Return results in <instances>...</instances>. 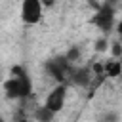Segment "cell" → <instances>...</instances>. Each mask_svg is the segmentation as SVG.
Here are the masks:
<instances>
[{
  "label": "cell",
  "instance_id": "obj_1",
  "mask_svg": "<svg viewBox=\"0 0 122 122\" xmlns=\"http://www.w3.org/2000/svg\"><path fill=\"white\" fill-rule=\"evenodd\" d=\"M44 69L57 84H69V72L72 69V63H69L65 55H57L48 59L44 63Z\"/></svg>",
  "mask_w": 122,
  "mask_h": 122
},
{
  "label": "cell",
  "instance_id": "obj_2",
  "mask_svg": "<svg viewBox=\"0 0 122 122\" xmlns=\"http://www.w3.org/2000/svg\"><path fill=\"white\" fill-rule=\"evenodd\" d=\"M4 92H6V97H10V99H27L32 92V82H30L29 74H25L21 78L10 76L4 82Z\"/></svg>",
  "mask_w": 122,
  "mask_h": 122
},
{
  "label": "cell",
  "instance_id": "obj_3",
  "mask_svg": "<svg viewBox=\"0 0 122 122\" xmlns=\"http://www.w3.org/2000/svg\"><path fill=\"white\" fill-rule=\"evenodd\" d=\"M118 10L107 6V4H101V10H97L93 15H92V25H95L103 34H109L112 30V25H114V15H116Z\"/></svg>",
  "mask_w": 122,
  "mask_h": 122
},
{
  "label": "cell",
  "instance_id": "obj_4",
  "mask_svg": "<svg viewBox=\"0 0 122 122\" xmlns=\"http://www.w3.org/2000/svg\"><path fill=\"white\" fill-rule=\"evenodd\" d=\"M92 80H93V72H92L90 65H84V67H74L72 65V69L69 72V84H72L76 88H90Z\"/></svg>",
  "mask_w": 122,
  "mask_h": 122
},
{
  "label": "cell",
  "instance_id": "obj_5",
  "mask_svg": "<svg viewBox=\"0 0 122 122\" xmlns=\"http://www.w3.org/2000/svg\"><path fill=\"white\" fill-rule=\"evenodd\" d=\"M42 2L40 0H23L21 6V19L27 25H36L42 19Z\"/></svg>",
  "mask_w": 122,
  "mask_h": 122
},
{
  "label": "cell",
  "instance_id": "obj_6",
  "mask_svg": "<svg viewBox=\"0 0 122 122\" xmlns=\"http://www.w3.org/2000/svg\"><path fill=\"white\" fill-rule=\"evenodd\" d=\"M65 99H67V84H57L46 97V107L51 109L55 114L65 107Z\"/></svg>",
  "mask_w": 122,
  "mask_h": 122
},
{
  "label": "cell",
  "instance_id": "obj_7",
  "mask_svg": "<svg viewBox=\"0 0 122 122\" xmlns=\"http://www.w3.org/2000/svg\"><path fill=\"white\" fill-rule=\"evenodd\" d=\"M103 71H105L107 78H120V74H122V63L118 59H109V61L103 63Z\"/></svg>",
  "mask_w": 122,
  "mask_h": 122
},
{
  "label": "cell",
  "instance_id": "obj_8",
  "mask_svg": "<svg viewBox=\"0 0 122 122\" xmlns=\"http://www.w3.org/2000/svg\"><path fill=\"white\" fill-rule=\"evenodd\" d=\"M32 118H34L36 122H53V118H55V112H53L51 109H48L46 105H42V107H38V109L34 111Z\"/></svg>",
  "mask_w": 122,
  "mask_h": 122
},
{
  "label": "cell",
  "instance_id": "obj_9",
  "mask_svg": "<svg viewBox=\"0 0 122 122\" xmlns=\"http://www.w3.org/2000/svg\"><path fill=\"white\" fill-rule=\"evenodd\" d=\"M80 55H82V50H80L78 46H71V48H69V51L65 53L67 61H69V63H72V65H74L78 59H80Z\"/></svg>",
  "mask_w": 122,
  "mask_h": 122
},
{
  "label": "cell",
  "instance_id": "obj_10",
  "mask_svg": "<svg viewBox=\"0 0 122 122\" xmlns=\"http://www.w3.org/2000/svg\"><path fill=\"white\" fill-rule=\"evenodd\" d=\"M99 122H118V112L114 111H107L99 116Z\"/></svg>",
  "mask_w": 122,
  "mask_h": 122
},
{
  "label": "cell",
  "instance_id": "obj_11",
  "mask_svg": "<svg viewBox=\"0 0 122 122\" xmlns=\"http://www.w3.org/2000/svg\"><path fill=\"white\" fill-rule=\"evenodd\" d=\"M111 44H109V40H107V36H101L97 42H95V51H99V53H103V51H107V48H109Z\"/></svg>",
  "mask_w": 122,
  "mask_h": 122
},
{
  "label": "cell",
  "instance_id": "obj_12",
  "mask_svg": "<svg viewBox=\"0 0 122 122\" xmlns=\"http://www.w3.org/2000/svg\"><path fill=\"white\" fill-rule=\"evenodd\" d=\"M111 53H112V59H120L122 57V44L120 42H112L111 44Z\"/></svg>",
  "mask_w": 122,
  "mask_h": 122
},
{
  "label": "cell",
  "instance_id": "obj_13",
  "mask_svg": "<svg viewBox=\"0 0 122 122\" xmlns=\"http://www.w3.org/2000/svg\"><path fill=\"white\" fill-rule=\"evenodd\" d=\"M27 74V71L21 67V65H13L11 69H10V76H15V78H21V76H25Z\"/></svg>",
  "mask_w": 122,
  "mask_h": 122
},
{
  "label": "cell",
  "instance_id": "obj_14",
  "mask_svg": "<svg viewBox=\"0 0 122 122\" xmlns=\"http://www.w3.org/2000/svg\"><path fill=\"white\" fill-rule=\"evenodd\" d=\"M86 4H88V6L93 10V13H95L97 10H101V4H103V2H97V0H86Z\"/></svg>",
  "mask_w": 122,
  "mask_h": 122
},
{
  "label": "cell",
  "instance_id": "obj_15",
  "mask_svg": "<svg viewBox=\"0 0 122 122\" xmlns=\"http://www.w3.org/2000/svg\"><path fill=\"white\" fill-rule=\"evenodd\" d=\"M40 2H42V6H44V8H51V6L55 4V0H40Z\"/></svg>",
  "mask_w": 122,
  "mask_h": 122
},
{
  "label": "cell",
  "instance_id": "obj_16",
  "mask_svg": "<svg viewBox=\"0 0 122 122\" xmlns=\"http://www.w3.org/2000/svg\"><path fill=\"white\" fill-rule=\"evenodd\" d=\"M116 32L122 36V19H120V21H118V25H116Z\"/></svg>",
  "mask_w": 122,
  "mask_h": 122
},
{
  "label": "cell",
  "instance_id": "obj_17",
  "mask_svg": "<svg viewBox=\"0 0 122 122\" xmlns=\"http://www.w3.org/2000/svg\"><path fill=\"white\" fill-rule=\"evenodd\" d=\"M17 122H30V120H27V118H21V120H17Z\"/></svg>",
  "mask_w": 122,
  "mask_h": 122
},
{
  "label": "cell",
  "instance_id": "obj_18",
  "mask_svg": "<svg viewBox=\"0 0 122 122\" xmlns=\"http://www.w3.org/2000/svg\"><path fill=\"white\" fill-rule=\"evenodd\" d=\"M118 10H122V0H120V6H118Z\"/></svg>",
  "mask_w": 122,
  "mask_h": 122
},
{
  "label": "cell",
  "instance_id": "obj_19",
  "mask_svg": "<svg viewBox=\"0 0 122 122\" xmlns=\"http://www.w3.org/2000/svg\"><path fill=\"white\" fill-rule=\"evenodd\" d=\"M0 122H6V120H4V118H2V116H0Z\"/></svg>",
  "mask_w": 122,
  "mask_h": 122
},
{
  "label": "cell",
  "instance_id": "obj_20",
  "mask_svg": "<svg viewBox=\"0 0 122 122\" xmlns=\"http://www.w3.org/2000/svg\"><path fill=\"white\" fill-rule=\"evenodd\" d=\"M118 61H120V63H122V57H120V59H118Z\"/></svg>",
  "mask_w": 122,
  "mask_h": 122
},
{
  "label": "cell",
  "instance_id": "obj_21",
  "mask_svg": "<svg viewBox=\"0 0 122 122\" xmlns=\"http://www.w3.org/2000/svg\"><path fill=\"white\" fill-rule=\"evenodd\" d=\"M120 78H122V74H120Z\"/></svg>",
  "mask_w": 122,
  "mask_h": 122
}]
</instances>
